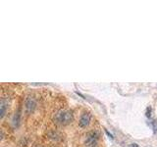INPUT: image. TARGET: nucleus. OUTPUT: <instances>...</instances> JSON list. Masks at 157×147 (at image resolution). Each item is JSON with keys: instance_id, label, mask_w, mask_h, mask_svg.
Listing matches in <instances>:
<instances>
[{"instance_id": "nucleus-7", "label": "nucleus", "mask_w": 157, "mask_h": 147, "mask_svg": "<svg viewBox=\"0 0 157 147\" xmlns=\"http://www.w3.org/2000/svg\"><path fill=\"white\" fill-rule=\"evenodd\" d=\"M130 147H137V146H136V144H131Z\"/></svg>"}, {"instance_id": "nucleus-3", "label": "nucleus", "mask_w": 157, "mask_h": 147, "mask_svg": "<svg viewBox=\"0 0 157 147\" xmlns=\"http://www.w3.org/2000/svg\"><path fill=\"white\" fill-rule=\"evenodd\" d=\"M98 139V132L97 131H90L88 132L86 138V145L87 147H92L96 144V141Z\"/></svg>"}, {"instance_id": "nucleus-4", "label": "nucleus", "mask_w": 157, "mask_h": 147, "mask_svg": "<svg viewBox=\"0 0 157 147\" xmlns=\"http://www.w3.org/2000/svg\"><path fill=\"white\" fill-rule=\"evenodd\" d=\"M90 115L88 113H83V114L81 116L80 122H78V126L81 127H86L90 125Z\"/></svg>"}, {"instance_id": "nucleus-2", "label": "nucleus", "mask_w": 157, "mask_h": 147, "mask_svg": "<svg viewBox=\"0 0 157 147\" xmlns=\"http://www.w3.org/2000/svg\"><path fill=\"white\" fill-rule=\"evenodd\" d=\"M36 107V99L32 96H28L26 98V100H25V109H26V112L28 113V114H29V113L34 111Z\"/></svg>"}, {"instance_id": "nucleus-6", "label": "nucleus", "mask_w": 157, "mask_h": 147, "mask_svg": "<svg viewBox=\"0 0 157 147\" xmlns=\"http://www.w3.org/2000/svg\"><path fill=\"white\" fill-rule=\"evenodd\" d=\"M20 118H21V115H20V112H17L16 114L13 117V125L15 126H18L20 124Z\"/></svg>"}, {"instance_id": "nucleus-5", "label": "nucleus", "mask_w": 157, "mask_h": 147, "mask_svg": "<svg viewBox=\"0 0 157 147\" xmlns=\"http://www.w3.org/2000/svg\"><path fill=\"white\" fill-rule=\"evenodd\" d=\"M6 108H7V103L5 102L4 99L1 100L0 102V118H2L5 116V112H6Z\"/></svg>"}, {"instance_id": "nucleus-1", "label": "nucleus", "mask_w": 157, "mask_h": 147, "mask_svg": "<svg viewBox=\"0 0 157 147\" xmlns=\"http://www.w3.org/2000/svg\"><path fill=\"white\" fill-rule=\"evenodd\" d=\"M54 120L60 125H68L73 121V114L68 110H59L55 114Z\"/></svg>"}]
</instances>
